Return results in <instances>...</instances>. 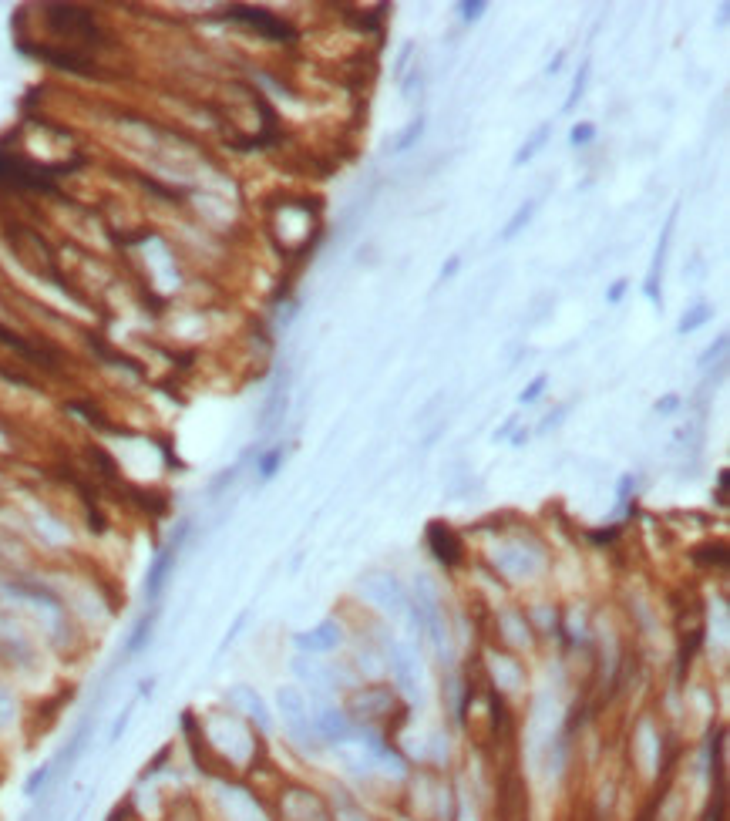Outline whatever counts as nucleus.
Returning a JSON list of instances; mask_svg holds the SVG:
<instances>
[{"instance_id":"f3484780","label":"nucleus","mask_w":730,"mask_h":821,"mask_svg":"<svg viewBox=\"0 0 730 821\" xmlns=\"http://www.w3.org/2000/svg\"><path fill=\"white\" fill-rule=\"evenodd\" d=\"M0 340H4L7 347H14V350H21V354H31V357H34V350L27 347L21 337H14V334H11V330H7V327H0Z\"/></svg>"},{"instance_id":"f257e3e1","label":"nucleus","mask_w":730,"mask_h":821,"mask_svg":"<svg viewBox=\"0 0 730 821\" xmlns=\"http://www.w3.org/2000/svg\"><path fill=\"white\" fill-rule=\"evenodd\" d=\"M61 172H68V165H38L27 159H14V155L0 152V182L21 189H51V179H58Z\"/></svg>"},{"instance_id":"f03ea898","label":"nucleus","mask_w":730,"mask_h":821,"mask_svg":"<svg viewBox=\"0 0 730 821\" xmlns=\"http://www.w3.org/2000/svg\"><path fill=\"white\" fill-rule=\"evenodd\" d=\"M229 21H239V24H249V27H256V31H263L266 38H273V41H286V44H293L297 41V31H293L290 24L280 21L276 14H266L263 7H229L226 11Z\"/></svg>"},{"instance_id":"f8f14e48","label":"nucleus","mask_w":730,"mask_h":821,"mask_svg":"<svg viewBox=\"0 0 730 821\" xmlns=\"http://www.w3.org/2000/svg\"><path fill=\"white\" fill-rule=\"evenodd\" d=\"M51 774H54V764H41V768L24 781V795L27 798H38V791L51 781Z\"/></svg>"},{"instance_id":"39448f33","label":"nucleus","mask_w":730,"mask_h":821,"mask_svg":"<svg viewBox=\"0 0 730 821\" xmlns=\"http://www.w3.org/2000/svg\"><path fill=\"white\" fill-rule=\"evenodd\" d=\"M297 643L303 650H334L340 643V630L334 623H323L310 636H297Z\"/></svg>"},{"instance_id":"b1692460","label":"nucleus","mask_w":730,"mask_h":821,"mask_svg":"<svg viewBox=\"0 0 730 821\" xmlns=\"http://www.w3.org/2000/svg\"><path fill=\"white\" fill-rule=\"evenodd\" d=\"M512 428H515V418H508V421L502 424V428L495 431V438H505V435H512Z\"/></svg>"},{"instance_id":"4be33fe9","label":"nucleus","mask_w":730,"mask_h":821,"mask_svg":"<svg viewBox=\"0 0 730 821\" xmlns=\"http://www.w3.org/2000/svg\"><path fill=\"white\" fill-rule=\"evenodd\" d=\"M677 404H680V398H677V394H670V398L656 401V411H660V414H670L673 408H677Z\"/></svg>"},{"instance_id":"412c9836","label":"nucleus","mask_w":730,"mask_h":821,"mask_svg":"<svg viewBox=\"0 0 730 821\" xmlns=\"http://www.w3.org/2000/svg\"><path fill=\"white\" fill-rule=\"evenodd\" d=\"M458 270H461V256H448V263L441 266V283L451 280V276H455Z\"/></svg>"},{"instance_id":"6e6552de","label":"nucleus","mask_w":730,"mask_h":821,"mask_svg":"<svg viewBox=\"0 0 730 821\" xmlns=\"http://www.w3.org/2000/svg\"><path fill=\"white\" fill-rule=\"evenodd\" d=\"M152 623H155V610L152 613H145L142 620L135 623V633L128 636V643H125V657H132V653H138L149 643V636H152Z\"/></svg>"},{"instance_id":"ddd939ff","label":"nucleus","mask_w":730,"mask_h":821,"mask_svg":"<svg viewBox=\"0 0 730 821\" xmlns=\"http://www.w3.org/2000/svg\"><path fill=\"white\" fill-rule=\"evenodd\" d=\"M596 138V125H589V122H579V125H572V132H569V142L576 145H589Z\"/></svg>"},{"instance_id":"a211bd4d","label":"nucleus","mask_w":730,"mask_h":821,"mask_svg":"<svg viewBox=\"0 0 730 821\" xmlns=\"http://www.w3.org/2000/svg\"><path fill=\"white\" fill-rule=\"evenodd\" d=\"M720 350H727V334H724V337H717V344H710V347L704 350V357H700V364L707 367V364L714 361V357L720 354Z\"/></svg>"},{"instance_id":"dca6fc26","label":"nucleus","mask_w":730,"mask_h":821,"mask_svg":"<svg viewBox=\"0 0 730 821\" xmlns=\"http://www.w3.org/2000/svg\"><path fill=\"white\" fill-rule=\"evenodd\" d=\"M458 11H461V17H465V21H478V17L485 14V4H482V0H465Z\"/></svg>"},{"instance_id":"7ed1b4c3","label":"nucleus","mask_w":730,"mask_h":821,"mask_svg":"<svg viewBox=\"0 0 730 821\" xmlns=\"http://www.w3.org/2000/svg\"><path fill=\"white\" fill-rule=\"evenodd\" d=\"M186 532H189V525H182V529L175 532L169 542H165V546L159 549V556H155V562H152L149 576H145V599H149L152 606H155V599L162 596V586L172 573L175 556H179V546H182V539H186Z\"/></svg>"},{"instance_id":"9b49d317","label":"nucleus","mask_w":730,"mask_h":821,"mask_svg":"<svg viewBox=\"0 0 730 821\" xmlns=\"http://www.w3.org/2000/svg\"><path fill=\"white\" fill-rule=\"evenodd\" d=\"M710 317H714V310H710L707 303H700L697 310H690L687 317L680 320V324H677V330H680V334H693V330H700V327H704Z\"/></svg>"},{"instance_id":"20e7f679","label":"nucleus","mask_w":730,"mask_h":821,"mask_svg":"<svg viewBox=\"0 0 730 821\" xmlns=\"http://www.w3.org/2000/svg\"><path fill=\"white\" fill-rule=\"evenodd\" d=\"M677 212L680 206H673L670 209V219H667V226H663V233H660V243H656V253H653V266H650V273H646V283H643V297L656 303V307H663V263H667V249H670V239H673V223H677Z\"/></svg>"},{"instance_id":"9d476101","label":"nucleus","mask_w":730,"mask_h":821,"mask_svg":"<svg viewBox=\"0 0 730 821\" xmlns=\"http://www.w3.org/2000/svg\"><path fill=\"white\" fill-rule=\"evenodd\" d=\"M421 135H424V118L418 115V118H414V122H408V128H404V132L391 142V152H408V149H414Z\"/></svg>"},{"instance_id":"aec40b11","label":"nucleus","mask_w":730,"mask_h":821,"mask_svg":"<svg viewBox=\"0 0 730 821\" xmlns=\"http://www.w3.org/2000/svg\"><path fill=\"white\" fill-rule=\"evenodd\" d=\"M626 287H630V280H616L613 287H609V293H606V303H619V300H623Z\"/></svg>"},{"instance_id":"2eb2a0df","label":"nucleus","mask_w":730,"mask_h":821,"mask_svg":"<svg viewBox=\"0 0 730 821\" xmlns=\"http://www.w3.org/2000/svg\"><path fill=\"white\" fill-rule=\"evenodd\" d=\"M545 384H549V377H545V374H539V377H535V381H532L529 387H525L522 394H519V401H522V404H532V401H539V398H542V391H545Z\"/></svg>"},{"instance_id":"0eeeda50","label":"nucleus","mask_w":730,"mask_h":821,"mask_svg":"<svg viewBox=\"0 0 730 821\" xmlns=\"http://www.w3.org/2000/svg\"><path fill=\"white\" fill-rule=\"evenodd\" d=\"M535 209H539V206H535V202H522V206H519V209H515V216H512V219H508V226L502 229V243H512V239H515V236H519V233H522V229H525V226H529V223H532V216H535Z\"/></svg>"},{"instance_id":"423d86ee","label":"nucleus","mask_w":730,"mask_h":821,"mask_svg":"<svg viewBox=\"0 0 730 821\" xmlns=\"http://www.w3.org/2000/svg\"><path fill=\"white\" fill-rule=\"evenodd\" d=\"M549 135H552V122H542V125H539V128H535V132H532V138H529V142H525V145H522V149H519V152H515V159H512V165H525V162H529V159H532V155H535V152H539V149H542V145H545V142H549Z\"/></svg>"},{"instance_id":"5701e85b","label":"nucleus","mask_w":730,"mask_h":821,"mask_svg":"<svg viewBox=\"0 0 730 821\" xmlns=\"http://www.w3.org/2000/svg\"><path fill=\"white\" fill-rule=\"evenodd\" d=\"M562 61H566V54L559 51V54H556V58H552V64H549V68H545V71H549V75H559V71H562Z\"/></svg>"},{"instance_id":"6ab92c4d","label":"nucleus","mask_w":730,"mask_h":821,"mask_svg":"<svg viewBox=\"0 0 730 821\" xmlns=\"http://www.w3.org/2000/svg\"><path fill=\"white\" fill-rule=\"evenodd\" d=\"M128 717H132V707H125L122 714H118V721H115V727H112V744L118 741V737L125 734V727H128Z\"/></svg>"},{"instance_id":"1a4fd4ad","label":"nucleus","mask_w":730,"mask_h":821,"mask_svg":"<svg viewBox=\"0 0 730 821\" xmlns=\"http://www.w3.org/2000/svg\"><path fill=\"white\" fill-rule=\"evenodd\" d=\"M589 75H593V64L589 61H582L579 64V71H576V78H572V91H569V98H566V105H562V112H572L576 108V101L586 95V88H589Z\"/></svg>"},{"instance_id":"4468645a","label":"nucleus","mask_w":730,"mask_h":821,"mask_svg":"<svg viewBox=\"0 0 730 821\" xmlns=\"http://www.w3.org/2000/svg\"><path fill=\"white\" fill-rule=\"evenodd\" d=\"M280 461H283V448L266 451V455L260 458V475H263V478H273V475H276V468H280Z\"/></svg>"}]
</instances>
